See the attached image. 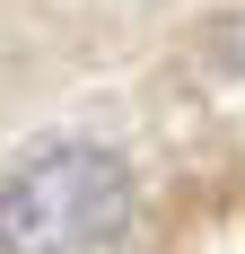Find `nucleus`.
Masks as SVG:
<instances>
[{
    "instance_id": "nucleus-1",
    "label": "nucleus",
    "mask_w": 245,
    "mask_h": 254,
    "mask_svg": "<svg viewBox=\"0 0 245 254\" xmlns=\"http://www.w3.org/2000/svg\"><path fill=\"white\" fill-rule=\"evenodd\" d=\"M131 228V167L97 140H53L0 184V254H97Z\"/></svg>"
}]
</instances>
